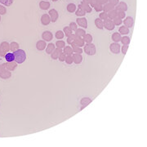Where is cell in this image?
I'll return each mask as SVG.
<instances>
[{"mask_svg":"<svg viewBox=\"0 0 147 147\" xmlns=\"http://www.w3.org/2000/svg\"><path fill=\"white\" fill-rule=\"evenodd\" d=\"M0 21H1V15H0Z\"/></svg>","mask_w":147,"mask_h":147,"instance_id":"57","label":"cell"},{"mask_svg":"<svg viewBox=\"0 0 147 147\" xmlns=\"http://www.w3.org/2000/svg\"><path fill=\"white\" fill-rule=\"evenodd\" d=\"M51 6V4L48 1H41L39 3V7L42 9V10H47V9H49Z\"/></svg>","mask_w":147,"mask_h":147,"instance_id":"21","label":"cell"},{"mask_svg":"<svg viewBox=\"0 0 147 147\" xmlns=\"http://www.w3.org/2000/svg\"><path fill=\"white\" fill-rule=\"evenodd\" d=\"M63 49V53L66 56H70L73 54V47H71L70 46H65Z\"/></svg>","mask_w":147,"mask_h":147,"instance_id":"28","label":"cell"},{"mask_svg":"<svg viewBox=\"0 0 147 147\" xmlns=\"http://www.w3.org/2000/svg\"><path fill=\"white\" fill-rule=\"evenodd\" d=\"M79 7H80L83 9V10H84L85 12H86V13L91 12L92 10V7L90 6L89 4L85 3H83V2H82L81 3H80L79 5Z\"/></svg>","mask_w":147,"mask_h":147,"instance_id":"18","label":"cell"},{"mask_svg":"<svg viewBox=\"0 0 147 147\" xmlns=\"http://www.w3.org/2000/svg\"><path fill=\"white\" fill-rule=\"evenodd\" d=\"M107 15H108V18L109 19L113 20L114 18L117 17V11L115 10V9H113V10H111L109 12H107Z\"/></svg>","mask_w":147,"mask_h":147,"instance_id":"34","label":"cell"},{"mask_svg":"<svg viewBox=\"0 0 147 147\" xmlns=\"http://www.w3.org/2000/svg\"><path fill=\"white\" fill-rule=\"evenodd\" d=\"M7 13V8L5 7V6L3 5H0V15H5V14Z\"/></svg>","mask_w":147,"mask_h":147,"instance_id":"47","label":"cell"},{"mask_svg":"<svg viewBox=\"0 0 147 147\" xmlns=\"http://www.w3.org/2000/svg\"><path fill=\"white\" fill-rule=\"evenodd\" d=\"M118 33L122 35H127L129 34V29L125 25L124 26H120L119 29H118Z\"/></svg>","mask_w":147,"mask_h":147,"instance_id":"23","label":"cell"},{"mask_svg":"<svg viewBox=\"0 0 147 147\" xmlns=\"http://www.w3.org/2000/svg\"><path fill=\"white\" fill-rule=\"evenodd\" d=\"M117 17L122 19V20H123V19H124L126 17L125 12H124V11H118L117 12Z\"/></svg>","mask_w":147,"mask_h":147,"instance_id":"42","label":"cell"},{"mask_svg":"<svg viewBox=\"0 0 147 147\" xmlns=\"http://www.w3.org/2000/svg\"><path fill=\"white\" fill-rule=\"evenodd\" d=\"M97 3V0H91V2H90V3H89V5L91 6L92 7L95 5V4H96Z\"/></svg>","mask_w":147,"mask_h":147,"instance_id":"52","label":"cell"},{"mask_svg":"<svg viewBox=\"0 0 147 147\" xmlns=\"http://www.w3.org/2000/svg\"><path fill=\"white\" fill-rule=\"evenodd\" d=\"M127 4L124 2H119L117 5L115 7V9L118 12V11H124L126 12L127 10Z\"/></svg>","mask_w":147,"mask_h":147,"instance_id":"9","label":"cell"},{"mask_svg":"<svg viewBox=\"0 0 147 147\" xmlns=\"http://www.w3.org/2000/svg\"><path fill=\"white\" fill-rule=\"evenodd\" d=\"M55 37L56 38V39H62L63 38L65 37V34L62 30H58L56 32Z\"/></svg>","mask_w":147,"mask_h":147,"instance_id":"37","label":"cell"},{"mask_svg":"<svg viewBox=\"0 0 147 147\" xmlns=\"http://www.w3.org/2000/svg\"><path fill=\"white\" fill-rule=\"evenodd\" d=\"M83 39L84 42H86V44H91L93 40V38L90 34H86L83 37Z\"/></svg>","mask_w":147,"mask_h":147,"instance_id":"31","label":"cell"},{"mask_svg":"<svg viewBox=\"0 0 147 147\" xmlns=\"http://www.w3.org/2000/svg\"><path fill=\"white\" fill-rule=\"evenodd\" d=\"M65 58H66V55L63 53H60V55L59 56V57H58V59H59V60L60 61H61V62H63V61H65Z\"/></svg>","mask_w":147,"mask_h":147,"instance_id":"48","label":"cell"},{"mask_svg":"<svg viewBox=\"0 0 147 147\" xmlns=\"http://www.w3.org/2000/svg\"><path fill=\"white\" fill-rule=\"evenodd\" d=\"M42 39L45 42H51L53 39V34L51 31L46 30L42 34Z\"/></svg>","mask_w":147,"mask_h":147,"instance_id":"7","label":"cell"},{"mask_svg":"<svg viewBox=\"0 0 147 147\" xmlns=\"http://www.w3.org/2000/svg\"><path fill=\"white\" fill-rule=\"evenodd\" d=\"M71 30H72V31H75L77 29H78V25L76 24V22H71L70 24V26H69Z\"/></svg>","mask_w":147,"mask_h":147,"instance_id":"44","label":"cell"},{"mask_svg":"<svg viewBox=\"0 0 147 147\" xmlns=\"http://www.w3.org/2000/svg\"><path fill=\"white\" fill-rule=\"evenodd\" d=\"M3 65L5 69L10 70V71H13L15 70L16 66H17V63L16 61H12V62H6V63H3Z\"/></svg>","mask_w":147,"mask_h":147,"instance_id":"10","label":"cell"},{"mask_svg":"<svg viewBox=\"0 0 147 147\" xmlns=\"http://www.w3.org/2000/svg\"><path fill=\"white\" fill-rule=\"evenodd\" d=\"M123 22H124V25L126 27L128 28V29H130V28H132V26H133V23H134L133 18L131 17V16H127V17H125V18H124V21H123Z\"/></svg>","mask_w":147,"mask_h":147,"instance_id":"12","label":"cell"},{"mask_svg":"<svg viewBox=\"0 0 147 147\" xmlns=\"http://www.w3.org/2000/svg\"><path fill=\"white\" fill-rule=\"evenodd\" d=\"M75 15H76L78 17H83L86 15V12H85L84 10H83L80 7H79L76 9V11H75Z\"/></svg>","mask_w":147,"mask_h":147,"instance_id":"27","label":"cell"},{"mask_svg":"<svg viewBox=\"0 0 147 147\" xmlns=\"http://www.w3.org/2000/svg\"><path fill=\"white\" fill-rule=\"evenodd\" d=\"M56 48V46L55 44H51V42H50V44L48 45H47V47H46V53L47 54H49L51 55V53H53V51L55 50Z\"/></svg>","mask_w":147,"mask_h":147,"instance_id":"22","label":"cell"},{"mask_svg":"<svg viewBox=\"0 0 147 147\" xmlns=\"http://www.w3.org/2000/svg\"><path fill=\"white\" fill-rule=\"evenodd\" d=\"M4 59L6 60L7 62H12V61H15V55H14V53H7L5 55H4Z\"/></svg>","mask_w":147,"mask_h":147,"instance_id":"20","label":"cell"},{"mask_svg":"<svg viewBox=\"0 0 147 147\" xmlns=\"http://www.w3.org/2000/svg\"><path fill=\"white\" fill-rule=\"evenodd\" d=\"M73 53L82 54L83 53V49L81 48V47H73Z\"/></svg>","mask_w":147,"mask_h":147,"instance_id":"46","label":"cell"},{"mask_svg":"<svg viewBox=\"0 0 147 147\" xmlns=\"http://www.w3.org/2000/svg\"><path fill=\"white\" fill-rule=\"evenodd\" d=\"M15 55V61L17 64H22L26 60V53L24 50L19 48L14 53Z\"/></svg>","mask_w":147,"mask_h":147,"instance_id":"1","label":"cell"},{"mask_svg":"<svg viewBox=\"0 0 147 147\" xmlns=\"http://www.w3.org/2000/svg\"><path fill=\"white\" fill-rule=\"evenodd\" d=\"M5 69V67H4V65H3V64H2V65H0V72H1V71L3 70H4Z\"/></svg>","mask_w":147,"mask_h":147,"instance_id":"53","label":"cell"},{"mask_svg":"<svg viewBox=\"0 0 147 147\" xmlns=\"http://www.w3.org/2000/svg\"><path fill=\"white\" fill-rule=\"evenodd\" d=\"M112 21H113V23L115 24V26H119L120 25H122V23H123L122 19L118 18V17L114 18Z\"/></svg>","mask_w":147,"mask_h":147,"instance_id":"40","label":"cell"},{"mask_svg":"<svg viewBox=\"0 0 147 147\" xmlns=\"http://www.w3.org/2000/svg\"><path fill=\"white\" fill-rule=\"evenodd\" d=\"M56 1H58V0H53V2H56Z\"/></svg>","mask_w":147,"mask_h":147,"instance_id":"56","label":"cell"},{"mask_svg":"<svg viewBox=\"0 0 147 147\" xmlns=\"http://www.w3.org/2000/svg\"><path fill=\"white\" fill-rule=\"evenodd\" d=\"M72 57H73V62L75 63L76 65L80 64L83 61V56L81 54H76V53H74L72 55Z\"/></svg>","mask_w":147,"mask_h":147,"instance_id":"16","label":"cell"},{"mask_svg":"<svg viewBox=\"0 0 147 147\" xmlns=\"http://www.w3.org/2000/svg\"><path fill=\"white\" fill-rule=\"evenodd\" d=\"M66 9H67V11L70 13H73L76 11L77 9V6L75 5L74 3H69L67 7H66Z\"/></svg>","mask_w":147,"mask_h":147,"instance_id":"30","label":"cell"},{"mask_svg":"<svg viewBox=\"0 0 147 147\" xmlns=\"http://www.w3.org/2000/svg\"><path fill=\"white\" fill-rule=\"evenodd\" d=\"M103 26L107 30H113L115 28V24L113 23V21L109 18H107L105 21H103Z\"/></svg>","mask_w":147,"mask_h":147,"instance_id":"3","label":"cell"},{"mask_svg":"<svg viewBox=\"0 0 147 147\" xmlns=\"http://www.w3.org/2000/svg\"><path fill=\"white\" fill-rule=\"evenodd\" d=\"M0 56H4V54L3 53V51H1V48H0Z\"/></svg>","mask_w":147,"mask_h":147,"instance_id":"55","label":"cell"},{"mask_svg":"<svg viewBox=\"0 0 147 147\" xmlns=\"http://www.w3.org/2000/svg\"><path fill=\"white\" fill-rule=\"evenodd\" d=\"M75 39H76V35H75L74 34H71L70 36L67 37V44L71 45V44H72V42L74 41Z\"/></svg>","mask_w":147,"mask_h":147,"instance_id":"41","label":"cell"},{"mask_svg":"<svg viewBox=\"0 0 147 147\" xmlns=\"http://www.w3.org/2000/svg\"><path fill=\"white\" fill-rule=\"evenodd\" d=\"M0 48H1L3 53L5 55L7 53H8V51H10V44H8L7 42H3L2 44H0Z\"/></svg>","mask_w":147,"mask_h":147,"instance_id":"13","label":"cell"},{"mask_svg":"<svg viewBox=\"0 0 147 147\" xmlns=\"http://www.w3.org/2000/svg\"><path fill=\"white\" fill-rule=\"evenodd\" d=\"M11 76H12L11 71L7 69H4L0 72V78L3 79H8L11 78Z\"/></svg>","mask_w":147,"mask_h":147,"instance_id":"11","label":"cell"},{"mask_svg":"<svg viewBox=\"0 0 147 147\" xmlns=\"http://www.w3.org/2000/svg\"><path fill=\"white\" fill-rule=\"evenodd\" d=\"M62 49H60V48H58V47H56L55 50L53 51V53L51 54V59H53V60H57L58 57H59V56L60 55V53H62Z\"/></svg>","mask_w":147,"mask_h":147,"instance_id":"17","label":"cell"},{"mask_svg":"<svg viewBox=\"0 0 147 147\" xmlns=\"http://www.w3.org/2000/svg\"><path fill=\"white\" fill-rule=\"evenodd\" d=\"M120 49L122 50V53L125 55L127 51V49H128V45H124L122 47V48H120Z\"/></svg>","mask_w":147,"mask_h":147,"instance_id":"49","label":"cell"},{"mask_svg":"<svg viewBox=\"0 0 147 147\" xmlns=\"http://www.w3.org/2000/svg\"><path fill=\"white\" fill-rule=\"evenodd\" d=\"M130 41H131L130 38L127 35H124V37H122L121 40H120V42L123 44V45H129Z\"/></svg>","mask_w":147,"mask_h":147,"instance_id":"33","label":"cell"},{"mask_svg":"<svg viewBox=\"0 0 147 147\" xmlns=\"http://www.w3.org/2000/svg\"><path fill=\"white\" fill-rule=\"evenodd\" d=\"M44 1H47V0H44Z\"/></svg>","mask_w":147,"mask_h":147,"instance_id":"58","label":"cell"},{"mask_svg":"<svg viewBox=\"0 0 147 147\" xmlns=\"http://www.w3.org/2000/svg\"><path fill=\"white\" fill-rule=\"evenodd\" d=\"M84 44L85 42L83 39V38H79L76 36V39L71 44V46H72V47H82L84 46Z\"/></svg>","mask_w":147,"mask_h":147,"instance_id":"5","label":"cell"},{"mask_svg":"<svg viewBox=\"0 0 147 147\" xmlns=\"http://www.w3.org/2000/svg\"><path fill=\"white\" fill-rule=\"evenodd\" d=\"M83 3H88V4H89V3H90V2H91V0H83Z\"/></svg>","mask_w":147,"mask_h":147,"instance_id":"54","label":"cell"},{"mask_svg":"<svg viewBox=\"0 0 147 147\" xmlns=\"http://www.w3.org/2000/svg\"><path fill=\"white\" fill-rule=\"evenodd\" d=\"M83 51L84 53L88 56H94L97 53V48H96V46L91 42V44H87L84 46Z\"/></svg>","mask_w":147,"mask_h":147,"instance_id":"2","label":"cell"},{"mask_svg":"<svg viewBox=\"0 0 147 147\" xmlns=\"http://www.w3.org/2000/svg\"><path fill=\"white\" fill-rule=\"evenodd\" d=\"M112 38V40L114 41V42H119L120 40H121V34H119V33H118V32H115V33H114V34H112L111 36Z\"/></svg>","mask_w":147,"mask_h":147,"instance_id":"25","label":"cell"},{"mask_svg":"<svg viewBox=\"0 0 147 147\" xmlns=\"http://www.w3.org/2000/svg\"><path fill=\"white\" fill-rule=\"evenodd\" d=\"M46 46H47V44L44 40H39L38 41L36 44V48L39 51H44L46 48Z\"/></svg>","mask_w":147,"mask_h":147,"instance_id":"19","label":"cell"},{"mask_svg":"<svg viewBox=\"0 0 147 147\" xmlns=\"http://www.w3.org/2000/svg\"><path fill=\"white\" fill-rule=\"evenodd\" d=\"M2 5L6 6V7H10L13 3V0H0Z\"/></svg>","mask_w":147,"mask_h":147,"instance_id":"36","label":"cell"},{"mask_svg":"<svg viewBox=\"0 0 147 147\" xmlns=\"http://www.w3.org/2000/svg\"><path fill=\"white\" fill-rule=\"evenodd\" d=\"M19 49V44L16 42H12L10 44V51L12 53H15L16 51Z\"/></svg>","mask_w":147,"mask_h":147,"instance_id":"32","label":"cell"},{"mask_svg":"<svg viewBox=\"0 0 147 147\" xmlns=\"http://www.w3.org/2000/svg\"><path fill=\"white\" fill-rule=\"evenodd\" d=\"M99 18L101 19L102 21H105L108 18V15H107V12H102L100 13V15H99Z\"/></svg>","mask_w":147,"mask_h":147,"instance_id":"43","label":"cell"},{"mask_svg":"<svg viewBox=\"0 0 147 147\" xmlns=\"http://www.w3.org/2000/svg\"><path fill=\"white\" fill-rule=\"evenodd\" d=\"M113 9H115V6H113L111 5L110 3H106L105 5H103V12H109L110 11L113 10Z\"/></svg>","mask_w":147,"mask_h":147,"instance_id":"29","label":"cell"},{"mask_svg":"<svg viewBox=\"0 0 147 147\" xmlns=\"http://www.w3.org/2000/svg\"><path fill=\"white\" fill-rule=\"evenodd\" d=\"M94 9H95V11L96 12H102L103 11V5H101V4H100V3H97L96 4H95V5L92 7Z\"/></svg>","mask_w":147,"mask_h":147,"instance_id":"39","label":"cell"},{"mask_svg":"<svg viewBox=\"0 0 147 147\" xmlns=\"http://www.w3.org/2000/svg\"><path fill=\"white\" fill-rule=\"evenodd\" d=\"M55 46H56V47H58V48L62 49V48H64L65 46V42L63 40H58V41L55 44Z\"/></svg>","mask_w":147,"mask_h":147,"instance_id":"38","label":"cell"},{"mask_svg":"<svg viewBox=\"0 0 147 147\" xmlns=\"http://www.w3.org/2000/svg\"><path fill=\"white\" fill-rule=\"evenodd\" d=\"M65 62L66 64H68V65H71L73 63V57H72V55H70V56H66V58H65Z\"/></svg>","mask_w":147,"mask_h":147,"instance_id":"45","label":"cell"},{"mask_svg":"<svg viewBox=\"0 0 147 147\" xmlns=\"http://www.w3.org/2000/svg\"><path fill=\"white\" fill-rule=\"evenodd\" d=\"M76 24L83 29H87L88 28V20L85 17H78L76 19Z\"/></svg>","mask_w":147,"mask_h":147,"instance_id":"4","label":"cell"},{"mask_svg":"<svg viewBox=\"0 0 147 147\" xmlns=\"http://www.w3.org/2000/svg\"><path fill=\"white\" fill-rule=\"evenodd\" d=\"M74 32H75L74 34L79 38H83L85 34H86V31H85V30L83 29V28H79V29H77Z\"/></svg>","mask_w":147,"mask_h":147,"instance_id":"24","label":"cell"},{"mask_svg":"<svg viewBox=\"0 0 147 147\" xmlns=\"http://www.w3.org/2000/svg\"><path fill=\"white\" fill-rule=\"evenodd\" d=\"M97 3L101 4V5H105L106 3H108V0H97Z\"/></svg>","mask_w":147,"mask_h":147,"instance_id":"51","label":"cell"},{"mask_svg":"<svg viewBox=\"0 0 147 147\" xmlns=\"http://www.w3.org/2000/svg\"><path fill=\"white\" fill-rule=\"evenodd\" d=\"M92 102V100L89 97H83L80 101V105H81V110H83V108L88 106L90 103Z\"/></svg>","mask_w":147,"mask_h":147,"instance_id":"15","label":"cell"},{"mask_svg":"<svg viewBox=\"0 0 147 147\" xmlns=\"http://www.w3.org/2000/svg\"><path fill=\"white\" fill-rule=\"evenodd\" d=\"M110 50L114 54H118L120 53V45L118 42H113L110 45Z\"/></svg>","mask_w":147,"mask_h":147,"instance_id":"8","label":"cell"},{"mask_svg":"<svg viewBox=\"0 0 147 147\" xmlns=\"http://www.w3.org/2000/svg\"><path fill=\"white\" fill-rule=\"evenodd\" d=\"M48 15L51 18V22H56L57 21V19L59 17V13L56 9H51L48 12Z\"/></svg>","mask_w":147,"mask_h":147,"instance_id":"6","label":"cell"},{"mask_svg":"<svg viewBox=\"0 0 147 147\" xmlns=\"http://www.w3.org/2000/svg\"><path fill=\"white\" fill-rule=\"evenodd\" d=\"M63 32H64L65 35L67 36V37L70 36L71 34H73V31H72V30H71L69 26H65L64 28V30H63Z\"/></svg>","mask_w":147,"mask_h":147,"instance_id":"35","label":"cell"},{"mask_svg":"<svg viewBox=\"0 0 147 147\" xmlns=\"http://www.w3.org/2000/svg\"><path fill=\"white\" fill-rule=\"evenodd\" d=\"M108 3H110L111 5H113V6L115 7L117 4L119 3V0H108Z\"/></svg>","mask_w":147,"mask_h":147,"instance_id":"50","label":"cell"},{"mask_svg":"<svg viewBox=\"0 0 147 147\" xmlns=\"http://www.w3.org/2000/svg\"><path fill=\"white\" fill-rule=\"evenodd\" d=\"M41 23L44 25H48L51 23V18L48 14H44L41 16Z\"/></svg>","mask_w":147,"mask_h":147,"instance_id":"14","label":"cell"},{"mask_svg":"<svg viewBox=\"0 0 147 147\" xmlns=\"http://www.w3.org/2000/svg\"><path fill=\"white\" fill-rule=\"evenodd\" d=\"M95 25L97 26V29L99 30H103L104 29V26H103V21L101 20L100 18H97L95 20Z\"/></svg>","mask_w":147,"mask_h":147,"instance_id":"26","label":"cell"}]
</instances>
